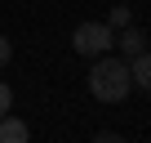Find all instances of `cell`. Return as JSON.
<instances>
[{
    "mask_svg": "<svg viewBox=\"0 0 151 143\" xmlns=\"http://www.w3.org/2000/svg\"><path fill=\"white\" fill-rule=\"evenodd\" d=\"M0 143H31V130H27V121L22 116H0Z\"/></svg>",
    "mask_w": 151,
    "mask_h": 143,
    "instance_id": "obj_4",
    "label": "cell"
},
{
    "mask_svg": "<svg viewBox=\"0 0 151 143\" xmlns=\"http://www.w3.org/2000/svg\"><path fill=\"white\" fill-rule=\"evenodd\" d=\"M129 81L151 94V49H142L138 58H129Z\"/></svg>",
    "mask_w": 151,
    "mask_h": 143,
    "instance_id": "obj_5",
    "label": "cell"
},
{
    "mask_svg": "<svg viewBox=\"0 0 151 143\" xmlns=\"http://www.w3.org/2000/svg\"><path fill=\"white\" fill-rule=\"evenodd\" d=\"M129 63L124 58H111V54H98L93 58V72H89V94L98 103H120L129 98Z\"/></svg>",
    "mask_w": 151,
    "mask_h": 143,
    "instance_id": "obj_1",
    "label": "cell"
},
{
    "mask_svg": "<svg viewBox=\"0 0 151 143\" xmlns=\"http://www.w3.org/2000/svg\"><path fill=\"white\" fill-rule=\"evenodd\" d=\"M111 45H116V31L107 27V18H89V23H80V27L71 31V49L80 54V58H98Z\"/></svg>",
    "mask_w": 151,
    "mask_h": 143,
    "instance_id": "obj_2",
    "label": "cell"
},
{
    "mask_svg": "<svg viewBox=\"0 0 151 143\" xmlns=\"http://www.w3.org/2000/svg\"><path fill=\"white\" fill-rule=\"evenodd\" d=\"M129 23H133V9H129V5H116V9L107 14V27H111V31H120V27H129Z\"/></svg>",
    "mask_w": 151,
    "mask_h": 143,
    "instance_id": "obj_6",
    "label": "cell"
},
{
    "mask_svg": "<svg viewBox=\"0 0 151 143\" xmlns=\"http://www.w3.org/2000/svg\"><path fill=\"white\" fill-rule=\"evenodd\" d=\"M116 45L124 49V63H129V58H138V54L147 49V31H142L138 23H129V27H120V31H116Z\"/></svg>",
    "mask_w": 151,
    "mask_h": 143,
    "instance_id": "obj_3",
    "label": "cell"
},
{
    "mask_svg": "<svg viewBox=\"0 0 151 143\" xmlns=\"http://www.w3.org/2000/svg\"><path fill=\"white\" fill-rule=\"evenodd\" d=\"M93 143H129V139H124V134H116V130H98V134H93Z\"/></svg>",
    "mask_w": 151,
    "mask_h": 143,
    "instance_id": "obj_7",
    "label": "cell"
},
{
    "mask_svg": "<svg viewBox=\"0 0 151 143\" xmlns=\"http://www.w3.org/2000/svg\"><path fill=\"white\" fill-rule=\"evenodd\" d=\"M9 107H14V90H9V85H5V81H0V116H5V112H9Z\"/></svg>",
    "mask_w": 151,
    "mask_h": 143,
    "instance_id": "obj_8",
    "label": "cell"
},
{
    "mask_svg": "<svg viewBox=\"0 0 151 143\" xmlns=\"http://www.w3.org/2000/svg\"><path fill=\"white\" fill-rule=\"evenodd\" d=\"M9 58H14V45H9V36H0V67H5Z\"/></svg>",
    "mask_w": 151,
    "mask_h": 143,
    "instance_id": "obj_9",
    "label": "cell"
}]
</instances>
